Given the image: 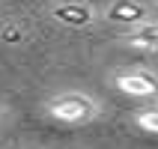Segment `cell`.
I'll use <instances>...</instances> for the list:
<instances>
[{"label": "cell", "mask_w": 158, "mask_h": 149, "mask_svg": "<svg viewBox=\"0 0 158 149\" xmlns=\"http://www.w3.org/2000/svg\"><path fill=\"white\" fill-rule=\"evenodd\" d=\"M48 116L66 125H84L98 116V101L87 93H60L45 105Z\"/></svg>", "instance_id": "obj_1"}, {"label": "cell", "mask_w": 158, "mask_h": 149, "mask_svg": "<svg viewBox=\"0 0 158 149\" xmlns=\"http://www.w3.org/2000/svg\"><path fill=\"white\" fill-rule=\"evenodd\" d=\"M116 89L125 93V96H134V98H152L158 96V75L146 69H128V72H119L114 78Z\"/></svg>", "instance_id": "obj_2"}, {"label": "cell", "mask_w": 158, "mask_h": 149, "mask_svg": "<svg viewBox=\"0 0 158 149\" xmlns=\"http://www.w3.org/2000/svg\"><path fill=\"white\" fill-rule=\"evenodd\" d=\"M51 18L57 21V24H66V27L81 30V27H89L93 21H96V12H93V6H87V3L69 0V3H57V6L51 9Z\"/></svg>", "instance_id": "obj_3"}, {"label": "cell", "mask_w": 158, "mask_h": 149, "mask_svg": "<svg viewBox=\"0 0 158 149\" xmlns=\"http://www.w3.org/2000/svg\"><path fill=\"white\" fill-rule=\"evenodd\" d=\"M107 21H114V24H140V21H146V15H149V9L143 6L140 0H114L110 6H107Z\"/></svg>", "instance_id": "obj_4"}, {"label": "cell", "mask_w": 158, "mask_h": 149, "mask_svg": "<svg viewBox=\"0 0 158 149\" xmlns=\"http://www.w3.org/2000/svg\"><path fill=\"white\" fill-rule=\"evenodd\" d=\"M125 42L131 48H140V51H158V21H140L134 24L125 36Z\"/></svg>", "instance_id": "obj_5"}, {"label": "cell", "mask_w": 158, "mask_h": 149, "mask_svg": "<svg viewBox=\"0 0 158 149\" xmlns=\"http://www.w3.org/2000/svg\"><path fill=\"white\" fill-rule=\"evenodd\" d=\"M134 122H137V128H143V131L158 134V107H146V110H140V114L134 116Z\"/></svg>", "instance_id": "obj_6"}, {"label": "cell", "mask_w": 158, "mask_h": 149, "mask_svg": "<svg viewBox=\"0 0 158 149\" xmlns=\"http://www.w3.org/2000/svg\"><path fill=\"white\" fill-rule=\"evenodd\" d=\"M155 3H158V0H155Z\"/></svg>", "instance_id": "obj_7"}]
</instances>
